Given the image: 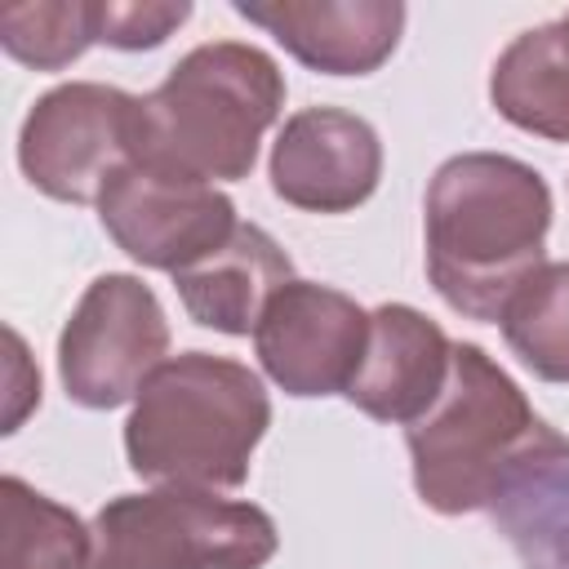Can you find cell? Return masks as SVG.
Returning <instances> with one entry per match:
<instances>
[{
  "instance_id": "13",
  "label": "cell",
  "mask_w": 569,
  "mask_h": 569,
  "mask_svg": "<svg viewBox=\"0 0 569 569\" xmlns=\"http://www.w3.org/2000/svg\"><path fill=\"white\" fill-rule=\"evenodd\" d=\"M293 280V258L258 222H240L213 253L173 276L187 316L218 333H253L267 302Z\"/></svg>"
},
{
  "instance_id": "12",
  "label": "cell",
  "mask_w": 569,
  "mask_h": 569,
  "mask_svg": "<svg viewBox=\"0 0 569 569\" xmlns=\"http://www.w3.org/2000/svg\"><path fill=\"white\" fill-rule=\"evenodd\" d=\"M449 360L453 342L431 316L405 302H382L378 311H369V347L342 396L378 422L409 427L445 391Z\"/></svg>"
},
{
  "instance_id": "19",
  "label": "cell",
  "mask_w": 569,
  "mask_h": 569,
  "mask_svg": "<svg viewBox=\"0 0 569 569\" xmlns=\"http://www.w3.org/2000/svg\"><path fill=\"white\" fill-rule=\"evenodd\" d=\"M187 18H191L187 0H178V4H160V0L120 4V0H107V4H98V40L111 44V49H156Z\"/></svg>"
},
{
  "instance_id": "6",
  "label": "cell",
  "mask_w": 569,
  "mask_h": 569,
  "mask_svg": "<svg viewBox=\"0 0 569 569\" xmlns=\"http://www.w3.org/2000/svg\"><path fill=\"white\" fill-rule=\"evenodd\" d=\"M169 320L151 284L129 271L98 276L58 333V378L80 409H116L138 400L142 382L164 365Z\"/></svg>"
},
{
  "instance_id": "10",
  "label": "cell",
  "mask_w": 569,
  "mask_h": 569,
  "mask_svg": "<svg viewBox=\"0 0 569 569\" xmlns=\"http://www.w3.org/2000/svg\"><path fill=\"white\" fill-rule=\"evenodd\" d=\"M271 191L307 213H347L378 191L382 142L378 129L342 107H302L293 111L267 164Z\"/></svg>"
},
{
  "instance_id": "14",
  "label": "cell",
  "mask_w": 569,
  "mask_h": 569,
  "mask_svg": "<svg viewBox=\"0 0 569 569\" xmlns=\"http://www.w3.org/2000/svg\"><path fill=\"white\" fill-rule=\"evenodd\" d=\"M493 111L547 142H569V13L520 31L489 71Z\"/></svg>"
},
{
  "instance_id": "16",
  "label": "cell",
  "mask_w": 569,
  "mask_h": 569,
  "mask_svg": "<svg viewBox=\"0 0 569 569\" xmlns=\"http://www.w3.org/2000/svg\"><path fill=\"white\" fill-rule=\"evenodd\" d=\"M93 529L18 476L0 480V569H89Z\"/></svg>"
},
{
  "instance_id": "3",
  "label": "cell",
  "mask_w": 569,
  "mask_h": 569,
  "mask_svg": "<svg viewBox=\"0 0 569 569\" xmlns=\"http://www.w3.org/2000/svg\"><path fill=\"white\" fill-rule=\"evenodd\" d=\"M267 427L271 400L249 365L182 351L142 382L124 422V458L160 489H240Z\"/></svg>"
},
{
  "instance_id": "4",
  "label": "cell",
  "mask_w": 569,
  "mask_h": 569,
  "mask_svg": "<svg viewBox=\"0 0 569 569\" xmlns=\"http://www.w3.org/2000/svg\"><path fill=\"white\" fill-rule=\"evenodd\" d=\"M551 436L556 431L485 347L453 342L445 391L405 427L413 489L440 516L493 507Z\"/></svg>"
},
{
  "instance_id": "5",
  "label": "cell",
  "mask_w": 569,
  "mask_h": 569,
  "mask_svg": "<svg viewBox=\"0 0 569 569\" xmlns=\"http://www.w3.org/2000/svg\"><path fill=\"white\" fill-rule=\"evenodd\" d=\"M280 547L253 502L204 489L120 493L93 516L89 569H262Z\"/></svg>"
},
{
  "instance_id": "17",
  "label": "cell",
  "mask_w": 569,
  "mask_h": 569,
  "mask_svg": "<svg viewBox=\"0 0 569 569\" xmlns=\"http://www.w3.org/2000/svg\"><path fill=\"white\" fill-rule=\"evenodd\" d=\"M498 325L525 369L542 382H569V262H542Z\"/></svg>"
},
{
  "instance_id": "18",
  "label": "cell",
  "mask_w": 569,
  "mask_h": 569,
  "mask_svg": "<svg viewBox=\"0 0 569 569\" xmlns=\"http://www.w3.org/2000/svg\"><path fill=\"white\" fill-rule=\"evenodd\" d=\"M98 40V0H36L0 9V44L31 71H62Z\"/></svg>"
},
{
  "instance_id": "15",
  "label": "cell",
  "mask_w": 569,
  "mask_h": 569,
  "mask_svg": "<svg viewBox=\"0 0 569 569\" xmlns=\"http://www.w3.org/2000/svg\"><path fill=\"white\" fill-rule=\"evenodd\" d=\"M529 569H569V440L551 436L493 502Z\"/></svg>"
},
{
  "instance_id": "7",
  "label": "cell",
  "mask_w": 569,
  "mask_h": 569,
  "mask_svg": "<svg viewBox=\"0 0 569 569\" xmlns=\"http://www.w3.org/2000/svg\"><path fill=\"white\" fill-rule=\"evenodd\" d=\"M133 93L98 80L40 93L18 133L27 182L49 200L98 204L107 182L133 160Z\"/></svg>"
},
{
  "instance_id": "2",
  "label": "cell",
  "mask_w": 569,
  "mask_h": 569,
  "mask_svg": "<svg viewBox=\"0 0 569 569\" xmlns=\"http://www.w3.org/2000/svg\"><path fill=\"white\" fill-rule=\"evenodd\" d=\"M280 107L284 76L267 49L244 40L196 44L138 98L133 164L209 187L236 182L253 169Z\"/></svg>"
},
{
  "instance_id": "11",
  "label": "cell",
  "mask_w": 569,
  "mask_h": 569,
  "mask_svg": "<svg viewBox=\"0 0 569 569\" xmlns=\"http://www.w3.org/2000/svg\"><path fill=\"white\" fill-rule=\"evenodd\" d=\"M236 13L325 76L378 71L405 31V4L396 0H240Z\"/></svg>"
},
{
  "instance_id": "20",
  "label": "cell",
  "mask_w": 569,
  "mask_h": 569,
  "mask_svg": "<svg viewBox=\"0 0 569 569\" xmlns=\"http://www.w3.org/2000/svg\"><path fill=\"white\" fill-rule=\"evenodd\" d=\"M4 342H9V413H4V431H18L22 413L31 405H40V373L27 360V347H22V338L13 329L4 333Z\"/></svg>"
},
{
  "instance_id": "8",
  "label": "cell",
  "mask_w": 569,
  "mask_h": 569,
  "mask_svg": "<svg viewBox=\"0 0 569 569\" xmlns=\"http://www.w3.org/2000/svg\"><path fill=\"white\" fill-rule=\"evenodd\" d=\"M98 218L102 231L116 240V249L169 276L213 253L240 227L236 204L218 187L169 178L133 160L98 196Z\"/></svg>"
},
{
  "instance_id": "1",
  "label": "cell",
  "mask_w": 569,
  "mask_h": 569,
  "mask_svg": "<svg viewBox=\"0 0 569 569\" xmlns=\"http://www.w3.org/2000/svg\"><path fill=\"white\" fill-rule=\"evenodd\" d=\"M427 276L467 320H502L516 289L547 262V178L502 151L449 156L427 187Z\"/></svg>"
},
{
  "instance_id": "9",
  "label": "cell",
  "mask_w": 569,
  "mask_h": 569,
  "mask_svg": "<svg viewBox=\"0 0 569 569\" xmlns=\"http://www.w3.org/2000/svg\"><path fill=\"white\" fill-rule=\"evenodd\" d=\"M258 360L267 378L298 396H333L347 391L365 347H369V311L333 284L289 280L262 311L253 329Z\"/></svg>"
}]
</instances>
